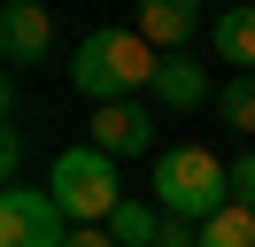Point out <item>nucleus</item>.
I'll use <instances>...</instances> for the list:
<instances>
[{
	"label": "nucleus",
	"instance_id": "obj_5",
	"mask_svg": "<svg viewBox=\"0 0 255 247\" xmlns=\"http://www.w3.org/2000/svg\"><path fill=\"white\" fill-rule=\"evenodd\" d=\"M85 147H101L109 162L147 154V147H155V116H147L139 101H109V108H93V124H85Z\"/></svg>",
	"mask_w": 255,
	"mask_h": 247
},
{
	"label": "nucleus",
	"instance_id": "obj_8",
	"mask_svg": "<svg viewBox=\"0 0 255 247\" xmlns=\"http://www.w3.org/2000/svg\"><path fill=\"white\" fill-rule=\"evenodd\" d=\"M209 46H217V62H232V77H255V8L209 15Z\"/></svg>",
	"mask_w": 255,
	"mask_h": 247
},
{
	"label": "nucleus",
	"instance_id": "obj_1",
	"mask_svg": "<svg viewBox=\"0 0 255 247\" xmlns=\"http://www.w3.org/2000/svg\"><path fill=\"white\" fill-rule=\"evenodd\" d=\"M155 70H162V54H155V46H147L139 31L109 23V31H93V39L78 46V62H70V85H78L93 108H109V101H131L139 85H155Z\"/></svg>",
	"mask_w": 255,
	"mask_h": 247
},
{
	"label": "nucleus",
	"instance_id": "obj_13",
	"mask_svg": "<svg viewBox=\"0 0 255 247\" xmlns=\"http://www.w3.org/2000/svg\"><path fill=\"white\" fill-rule=\"evenodd\" d=\"M232 201H240V209H255V154H240V162H232Z\"/></svg>",
	"mask_w": 255,
	"mask_h": 247
},
{
	"label": "nucleus",
	"instance_id": "obj_10",
	"mask_svg": "<svg viewBox=\"0 0 255 247\" xmlns=\"http://www.w3.org/2000/svg\"><path fill=\"white\" fill-rule=\"evenodd\" d=\"M162 224H170V216H162L155 201H124V209L109 216V240H116V247H155Z\"/></svg>",
	"mask_w": 255,
	"mask_h": 247
},
{
	"label": "nucleus",
	"instance_id": "obj_6",
	"mask_svg": "<svg viewBox=\"0 0 255 247\" xmlns=\"http://www.w3.org/2000/svg\"><path fill=\"white\" fill-rule=\"evenodd\" d=\"M47 46H54V15L39 8V0H8V8H0V54L16 62V70L47 62Z\"/></svg>",
	"mask_w": 255,
	"mask_h": 247
},
{
	"label": "nucleus",
	"instance_id": "obj_7",
	"mask_svg": "<svg viewBox=\"0 0 255 247\" xmlns=\"http://www.w3.org/2000/svg\"><path fill=\"white\" fill-rule=\"evenodd\" d=\"M131 31H139V39L155 46V54H178V46H186L193 31H201V8H193V0H147Z\"/></svg>",
	"mask_w": 255,
	"mask_h": 247
},
{
	"label": "nucleus",
	"instance_id": "obj_3",
	"mask_svg": "<svg viewBox=\"0 0 255 247\" xmlns=\"http://www.w3.org/2000/svg\"><path fill=\"white\" fill-rule=\"evenodd\" d=\"M47 193L62 201L70 224H109L116 209H124V178H116V162L101 147H70L47 162Z\"/></svg>",
	"mask_w": 255,
	"mask_h": 247
},
{
	"label": "nucleus",
	"instance_id": "obj_4",
	"mask_svg": "<svg viewBox=\"0 0 255 247\" xmlns=\"http://www.w3.org/2000/svg\"><path fill=\"white\" fill-rule=\"evenodd\" d=\"M70 216L47 185H8L0 193V247H70Z\"/></svg>",
	"mask_w": 255,
	"mask_h": 247
},
{
	"label": "nucleus",
	"instance_id": "obj_11",
	"mask_svg": "<svg viewBox=\"0 0 255 247\" xmlns=\"http://www.w3.org/2000/svg\"><path fill=\"white\" fill-rule=\"evenodd\" d=\"M201 247H255V209H224V216H209L201 224Z\"/></svg>",
	"mask_w": 255,
	"mask_h": 247
},
{
	"label": "nucleus",
	"instance_id": "obj_16",
	"mask_svg": "<svg viewBox=\"0 0 255 247\" xmlns=\"http://www.w3.org/2000/svg\"><path fill=\"white\" fill-rule=\"evenodd\" d=\"M70 247H116V240H109V224H78V232H70Z\"/></svg>",
	"mask_w": 255,
	"mask_h": 247
},
{
	"label": "nucleus",
	"instance_id": "obj_14",
	"mask_svg": "<svg viewBox=\"0 0 255 247\" xmlns=\"http://www.w3.org/2000/svg\"><path fill=\"white\" fill-rule=\"evenodd\" d=\"M16 162H23V131H16V124H8V131H0V170L16 178Z\"/></svg>",
	"mask_w": 255,
	"mask_h": 247
},
{
	"label": "nucleus",
	"instance_id": "obj_12",
	"mask_svg": "<svg viewBox=\"0 0 255 247\" xmlns=\"http://www.w3.org/2000/svg\"><path fill=\"white\" fill-rule=\"evenodd\" d=\"M217 108H224V124H232V131H255V77H224Z\"/></svg>",
	"mask_w": 255,
	"mask_h": 247
},
{
	"label": "nucleus",
	"instance_id": "obj_9",
	"mask_svg": "<svg viewBox=\"0 0 255 247\" xmlns=\"http://www.w3.org/2000/svg\"><path fill=\"white\" fill-rule=\"evenodd\" d=\"M155 101H162V108H201V101H209V70H201V62H186V54H162Z\"/></svg>",
	"mask_w": 255,
	"mask_h": 247
},
{
	"label": "nucleus",
	"instance_id": "obj_2",
	"mask_svg": "<svg viewBox=\"0 0 255 247\" xmlns=\"http://www.w3.org/2000/svg\"><path fill=\"white\" fill-rule=\"evenodd\" d=\"M155 209L170 224H209V216L232 209V170L209 147H170L155 154Z\"/></svg>",
	"mask_w": 255,
	"mask_h": 247
},
{
	"label": "nucleus",
	"instance_id": "obj_15",
	"mask_svg": "<svg viewBox=\"0 0 255 247\" xmlns=\"http://www.w3.org/2000/svg\"><path fill=\"white\" fill-rule=\"evenodd\" d=\"M155 247H201V224H162Z\"/></svg>",
	"mask_w": 255,
	"mask_h": 247
}]
</instances>
